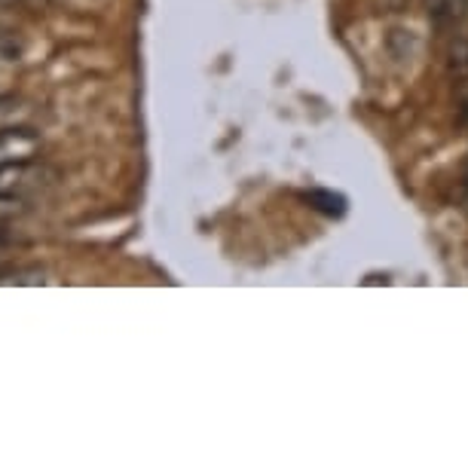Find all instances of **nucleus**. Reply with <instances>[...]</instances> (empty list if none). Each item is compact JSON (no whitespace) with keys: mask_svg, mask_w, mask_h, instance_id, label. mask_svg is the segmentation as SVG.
Returning a JSON list of instances; mask_svg holds the SVG:
<instances>
[{"mask_svg":"<svg viewBox=\"0 0 468 468\" xmlns=\"http://www.w3.org/2000/svg\"><path fill=\"white\" fill-rule=\"evenodd\" d=\"M40 141L28 129H4L0 132V172L10 169V165L28 163L37 154Z\"/></svg>","mask_w":468,"mask_h":468,"instance_id":"nucleus-1","label":"nucleus"},{"mask_svg":"<svg viewBox=\"0 0 468 468\" xmlns=\"http://www.w3.org/2000/svg\"><path fill=\"white\" fill-rule=\"evenodd\" d=\"M426 10L435 28H453L468 19V0H426Z\"/></svg>","mask_w":468,"mask_h":468,"instance_id":"nucleus-2","label":"nucleus"},{"mask_svg":"<svg viewBox=\"0 0 468 468\" xmlns=\"http://www.w3.org/2000/svg\"><path fill=\"white\" fill-rule=\"evenodd\" d=\"M303 199L309 202V208L322 211L324 218H343V215H346V208H349V202H346V197H343V193L322 190V187L306 190Z\"/></svg>","mask_w":468,"mask_h":468,"instance_id":"nucleus-3","label":"nucleus"},{"mask_svg":"<svg viewBox=\"0 0 468 468\" xmlns=\"http://www.w3.org/2000/svg\"><path fill=\"white\" fill-rule=\"evenodd\" d=\"M465 190H468V165H465Z\"/></svg>","mask_w":468,"mask_h":468,"instance_id":"nucleus-4","label":"nucleus"}]
</instances>
